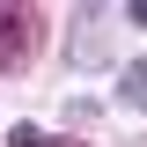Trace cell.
Wrapping results in <instances>:
<instances>
[{
	"label": "cell",
	"instance_id": "1",
	"mask_svg": "<svg viewBox=\"0 0 147 147\" xmlns=\"http://www.w3.org/2000/svg\"><path fill=\"white\" fill-rule=\"evenodd\" d=\"M7 66H22V15L15 7H0V74Z\"/></svg>",
	"mask_w": 147,
	"mask_h": 147
},
{
	"label": "cell",
	"instance_id": "2",
	"mask_svg": "<svg viewBox=\"0 0 147 147\" xmlns=\"http://www.w3.org/2000/svg\"><path fill=\"white\" fill-rule=\"evenodd\" d=\"M125 103L147 110V59H140V66H125Z\"/></svg>",
	"mask_w": 147,
	"mask_h": 147
},
{
	"label": "cell",
	"instance_id": "3",
	"mask_svg": "<svg viewBox=\"0 0 147 147\" xmlns=\"http://www.w3.org/2000/svg\"><path fill=\"white\" fill-rule=\"evenodd\" d=\"M7 147H52V140H44L37 125H15V132H7Z\"/></svg>",
	"mask_w": 147,
	"mask_h": 147
},
{
	"label": "cell",
	"instance_id": "4",
	"mask_svg": "<svg viewBox=\"0 0 147 147\" xmlns=\"http://www.w3.org/2000/svg\"><path fill=\"white\" fill-rule=\"evenodd\" d=\"M132 22H140V30H147V0H132Z\"/></svg>",
	"mask_w": 147,
	"mask_h": 147
}]
</instances>
